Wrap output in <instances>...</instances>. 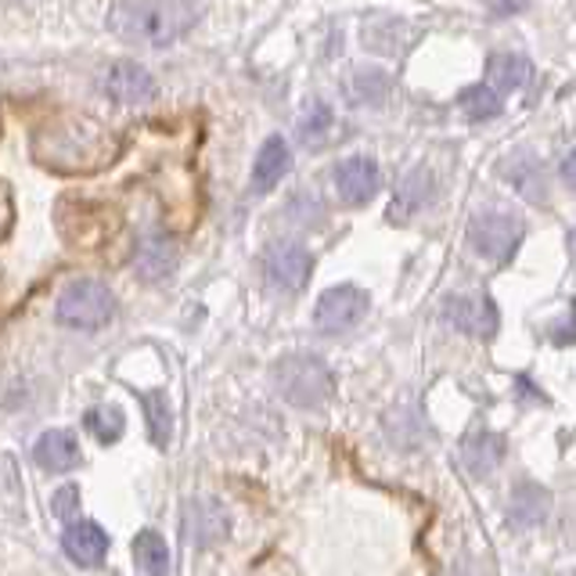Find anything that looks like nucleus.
<instances>
[{"mask_svg": "<svg viewBox=\"0 0 576 576\" xmlns=\"http://www.w3.org/2000/svg\"><path fill=\"white\" fill-rule=\"evenodd\" d=\"M329 130H332V109L324 101H313L303 115V123H299V134H303L307 144H321Z\"/></svg>", "mask_w": 576, "mask_h": 576, "instance_id": "25", "label": "nucleus"}, {"mask_svg": "<svg viewBox=\"0 0 576 576\" xmlns=\"http://www.w3.org/2000/svg\"><path fill=\"white\" fill-rule=\"evenodd\" d=\"M364 313H368V292L357 285H335L313 307V324H318L321 335H343L357 329Z\"/></svg>", "mask_w": 576, "mask_h": 576, "instance_id": "5", "label": "nucleus"}, {"mask_svg": "<svg viewBox=\"0 0 576 576\" xmlns=\"http://www.w3.org/2000/svg\"><path fill=\"white\" fill-rule=\"evenodd\" d=\"M87 429L95 432V436L101 443H115L123 436V411L120 408H112V403H104V408H95V411H87Z\"/></svg>", "mask_w": 576, "mask_h": 576, "instance_id": "24", "label": "nucleus"}, {"mask_svg": "<svg viewBox=\"0 0 576 576\" xmlns=\"http://www.w3.org/2000/svg\"><path fill=\"white\" fill-rule=\"evenodd\" d=\"M188 533L195 536L199 547H213L228 536V516L224 508L213 501H195L188 508Z\"/></svg>", "mask_w": 576, "mask_h": 576, "instance_id": "15", "label": "nucleus"}, {"mask_svg": "<svg viewBox=\"0 0 576 576\" xmlns=\"http://www.w3.org/2000/svg\"><path fill=\"white\" fill-rule=\"evenodd\" d=\"M519 242H522V220L508 213V209H490V213H479L468 224V245L483 259H494V264H505L519 248Z\"/></svg>", "mask_w": 576, "mask_h": 576, "instance_id": "4", "label": "nucleus"}, {"mask_svg": "<svg viewBox=\"0 0 576 576\" xmlns=\"http://www.w3.org/2000/svg\"><path fill=\"white\" fill-rule=\"evenodd\" d=\"M288 169H292V152H288V141L281 134H274V137L264 141V148H259V155H256L248 188H253V195H270L285 180Z\"/></svg>", "mask_w": 576, "mask_h": 576, "instance_id": "10", "label": "nucleus"}, {"mask_svg": "<svg viewBox=\"0 0 576 576\" xmlns=\"http://www.w3.org/2000/svg\"><path fill=\"white\" fill-rule=\"evenodd\" d=\"M569 248H573V256H576V228H573V234H569Z\"/></svg>", "mask_w": 576, "mask_h": 576, "instance_id": "30", "label": "nucleus"}, {"mask_svg": "<svg viewBox=\"0 0 576 576\" xmlns=\"http://www.w3.org/2000/svg\"><path fill=\"white\" fill-rule=\"evenodd\" d=\"M386 90H389V80L386 73L378 69H357L350 76V98L361 104H378L386 98Z\"/></svg>", "mask_w": 576, "mask_h": 576, "instance_id": "23", "label": "nucleus"}, {"mask_svg": "<svg viewBox=\"0 0 576 576\" xmlns=\"http://www.w3.org/2000/svg\"><path fill=\"white\" fill-rule=\"evenodd\" d=\"M494 15H519V11L530 8V0H487Z\"/></svg>", "mask_w": 576, "mask_h": 576, "instance_id": "28", "label": "nucleus"}, {"mask_svg": "<svg viewBox=\"0 0 576 576\" xmlns=\"http://www.w3.org/2000/svg\"><path fill=\"white\" fill-rule=\"evenodd\" d=\"M335 191L346 206H364L378 191V166L368 155H350L335 166Z\"/></svg>", "mask_w": 576, "mask_h": 576, "instance_id": "8", "label": "nucleus"}, {"mask_svg": "<svg viewBox=\"0 0 576 576\" xmlns=\"http://www.w3.org/2000/svg\"><path fill=\"white\" fill-rule=\"evenodd\" d=\"M443 313H447V321L465 335L490 339L497 332V307L487 296H451L447 303H443Z\"/></svg>", "mask_w": 576, "mask_h": 576, "instance_id": "7", "label": "nucleus"}, {"mask_svg": "<svg viewBox=\"0 0 576 576\" xmlns=\"http://www.w3.org/2000/svg\"><path fill=\"white\" fill-rule=\"evenodd\" d=\"M505 177L527 195L530 202H544V180H541V163L530 152H519L505 163Z\"/></svg>", "mask_w": 576, "mask_h": 576, "instance_id": "19", "label": "nucleus"}, {"mask_svg": "<svg viewBox=\"0 0 576 576\" xmlns=\"http://www.w3.org/2000/svg\"><path fill=\"white\" fill-rule=\"evenodd\" d=\"M144 414H148V432L155 447H169V436H174V411H169L166 392H141Z\"/></svg>", "mask_w": 576, "mask_h": 576, "instance_id": "20", "label": "nucleus"}, {"mask_svg": "<svg viewBox=\"0 0 576 576\" xmlns=\"http://www.w3.org/2000/svg\"><path fill=\"white\" fill-rule=\"evenodd\" d=\"M62 547L76 566H101L109 555V533L98 522H69L62 536Z\"/></svg>", "mask_w": 576, "mask_h": 576, "instance_id": "11", "label": "nucleus"}, {"mask_svg": "<svg viewBox=\"0 0 576 576\" xmlns=\"http://www.w3.org/2000/svg\"><path fill=\"white\" fill-rule=\"evenodd\" d=\"M274 386H278L281 397L292 403V408H324L335 392V378L332 368L313 353H288L278 364H274Z\"/></svg>", "mask_w": 576, "mask_h": 576, "instance_id": "2", "label": "nucleus"}, {"mask_svg": "<svg viewBox=\"0 0 576 576\" xmlns=\"http://www.w3.org/2000/svg\"><path fill=\"white\" fill-rule=\"evenodd\" d=\"M505 457V436L494 429H476L462 440V465L473 473L476 479L490 476Z\"/></svg>", "mask_w": 576, "mask_h": 576, "instance_id": "12", "label": "nucleus"}, {"mask_svg": "<svg viewBox=\"0 0 576 576\" xmlns=\"http://www.w3.org/2000/svg\"><path fill=\"white\" fill-rule=\"evenodd\" d=\"M400 22H375L364 30V44H368L372 51H383V55H397V51L403 47V41H397L392 36V30H397Z\"/></svg>", "mask_w": 576, "mask_h": 576, "instance_id": "26", "label": "nucleus"}, {"mask_svg": "<svg viewBox=\"0 0 576 576\" xmlns=\"http://www.w3.org/2000/svg\"><path fill=\"white\" fill-rule=\"evenodd\" d=\"M55 512H58V519H65V522L76 519V512H80V494H76V487H62V490L55 494Z\"/></svg>", "mask_w": 576, "mask_h": 576, "instance_id": "27", "label": "nucleus"}, {"mask_svg": "<svg viewBox=\"0 0 576 576\" xmlns=\"http://www.w3.org/2000/svg\"><path fill=\"white\" fill-rule=\"evenodd\" d=\"M199 22V0H120L112 11V30L126 44L169 47Z\"/></svg>", "mask_w": 576, "mask_h": 576, "instance_id": "1", "label": "nucleus"}, {"mask_svg": "<svg viewBox=\"0 0 576 576\" xmlns=\"http://www.w3.org/2000/svg\"><path fill=\"white\" fill-rule=\"evenodd\" d=\"M457 104H462V112L468 115V120H494V115H501V95L490 87V84H473L462 90V98H457Z\"/></svg>", "mask_w": 576, "mask_h": 576, "instance_id": "21", "label": "nucleus"}, {"mask_svg": "<svg viewBox=\"0 0 576 576\" xmlns=\"http://www.w3.org/2000/svg\"><path fill=\"white\" fill-rule=\"evenodd\" d=\"M104 95L115 104H144L155 98V80L144 65L134 62H115L109 73H104Z\"/></svg>", "mask_w": 576, "mask_h": 576, "instance_id": "9", "label": "nucleus"}, {"mask_svg": "<svg viewBox=\"0 0 576 576\" xmlns=\"http://www.w3.org/2000/svg\"><path fill=\"white\" fill-rule=\"evenodd\" d=\"M33 462L44 468V473H69V468L80 465V443H76L73 432L65 429H47L33 447Z\"/></svg>", "mask_w": 576, "mask_h": 576, "instance_id": "13", "label": "nucleus"}, {"mask_svg": "<svg viewBox=\"0 0 576 576\" xmlns=\"http://www.w3.org/2000/svg\"><path fill=\"white\" fill-rule=\"evenodd\" d=\"M134 267L144 281H163L169 278V274L177 270V248L174 242L166 239V234L159 231H152V234H144L141 245H137V253H134Z\"/></svg>", "mask_w": 576, "mask_h": 576, "instance_id": "14", "label": "nucleus"}, {"mask_svg": "<svg viewBox=\"0 0 576 576\" xmlns=\"http://www.w3.org/2000/svg\"><path fill=\"white\" fill-rule=\"evenodd\" d=\"M432 199V177L429 169H414V174H408V180L400 185V195H397V206L389 209V217H408L414 213V209H422L425 202Z\"/></svg>", "mask_w": 576, "mask_h": 576, "instance_id": "22", "label": "nucleus"}, {"mask_svg": "<svg viewBox=\"0 0 576 576\" xmlns=\"http://www.w3.org/2000/svg\"><path fill=\"white\" fill-rule=\"evenodd\" d=\"M134 562L141 576H169V547L163 541V533L141 530L134 536Z\"/></svg>", "mask_w": 576, "mask_h": 576, "instance_id": "18", "label": "nucleus"}, {"mask_svg": "<svg viewBox=\"0 0 576 576\" xmlns=\"http://www.w3.org/2000/svg\"><path fill=\"white\" fill-rule=\"evenodd\" d=\"M55 313H58V321L65 324V329L98 332V329H104V324L112 321V313H115V296H112V288L104 285V281L80 278V281H73V285L62 292Z\"/></svg>", "mask_w": 576, "mask_h": 576, "instance_id": "3", "label": "nucleus"}, {"mask_svg": "<svg viewBox=\"0 0 576 576\" xmlns=\"http://www.w3.org/2000/svg\"><path fill=\"white\" fill-rule=\"evenodd\" d=\"M558 177H562V185H566L569 191H576V148L562 159V166H558Z\"/></svg>", "mask_w": 576, "mask_h": 576, "instance_id": "29", "label": "nucleus"}, {"mask_svg": "<svg viewBox=\"0 0 576 576\" xmlns=\"http://www.w3.org/2000/svg\"><path fill=\"white\" fill-rule=\"evenodd\" d=\"M547 494L536 487V483H522L516 487L512 501H508V519L516 522V527H536L541 519H547Z\"/></svg>", "mask_w": 576, "mask_h": 576, "instance_id": "17", "label": "nucleus"}, {"mask_svg": "<svg viewBox=\"0 0 576 576\" xmlns=\"http://www.w3.org/2000/svg\"><path fill=\"white\" fill-rule=\"evenodd\" d=\"M264 270L274 288L281 292H299L307 281H310V270H313V259L303 245L296 242H274L264 256Z\"/></svg>", "mask_w": 576, "mask_h": 576, "instance_id": "6", "label": "nucleus"}, {"mask_svg": "<svg viewBox=\"0 0 576 576\" xmlns=\"http://www.w3.org/2000/svg\"><path fill=\"white\" fill-rule=\"evenodd\" d=\"M487 76L497 95H501V90H522L530 84L533 65L522 55H516V51H497V55L487 58Z\"/></svg>", "mask_w": 576, "mask_h": 576, "instance_id": "16", "label": "nucleus"}]
</instances>
